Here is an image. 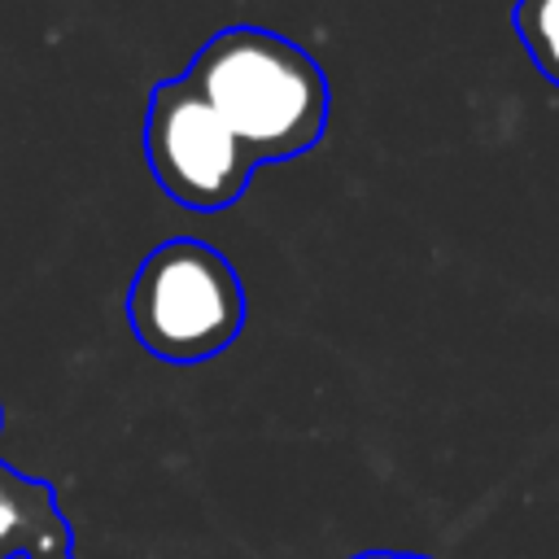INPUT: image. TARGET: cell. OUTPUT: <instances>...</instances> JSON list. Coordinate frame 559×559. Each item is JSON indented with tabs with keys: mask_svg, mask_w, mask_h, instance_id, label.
<instances>
[{
	"mask_svg": "<svg viewBox=\"0 0 559 559\" xmlns=\"http://www.w3.org/2000/svg\"><path fill=\"white\" fill-rule=\"evenodd\" d=\"M144 157L157 188L201 214L227 210L249 188L258 162L240 135L214 114V105L179 79H162L144 109Z\"/></svg>",
	"mask_w": 559,
	"mask_h": 559,
	"instance_id": "3957f363",
	"label": "cell"
},
{
	"mask_svg": "<svg viewBox=\"0 0 559 559\" xmlns=\"http://www.w3.org/2000/svg\"><path fill=\"white\" fill-rule=\"evenodd\" d=\"M26 559H74L70 550H44V555H26Z\"/></svg>",
	"mask_w": 559,
	"mask_h": 559,
	"instance_id": "52a82bcc",
	"label": "cell"
},
{
	"mask_svg": "<svg viewBox=\"0 0 559 559\" xmlns=\"http://www.w3.org/2000/svg\"><path fill=\"white\" fill-rule=\"evenodd\" d=\"M245 288L236 266L205 240L157 245L127 288V323L162 362H205L245 328Z\"/></svg>",
	"mask_w": 559,
	"mask_h": 559,
	"instance_id": "7a4b0ae2",
	"label": "cell"
},
{
	"mask_svg": "<svg viewBox=\"0 0 559 559\" xmlns=\"http://www.w3.org/2000/svg\"><path fill=\"white\" fill-rule=\"evenodd\" d=\"M70 542L74 533L57 507V489L0 463V559L70 550Z\"/></svg>",
	"mask_w": 559,
	"mask_h": 559,
	"instance_id": "277c9868",
	"label": "cell"
},
{
	"mask_svg": "<svg viewBox=\"0 0 559 559\" xmlns=\"http://www.w3.org/2000/svg\"><path fill=\"white\" fill-rule=\"evenodd\" d=\"M511 26L528 61L559 87V0H515Z\"/></svg>",
	"mask_w": 559,
	"mask_h": 559,
	"instance_id": "5b68a950",
	"label": "cell"
},
{
	"mask_svg": "<svg viewBox=\"0 0 559 559\" xmlns=\"http://www.w3.org/2000/svg\"><path fill=\"white\" fill-rule=\"evenodd\" d=\"M349 559H428V555H402V550H362V555H349Z\"/></svg>",
	"mask_w": 559,
	"mask_h": 559,
	"instance_id": "8992f818",
	"label": "cell"
},
{
	"mask_svg": "<svg viewBox=\"0 0 559 559\" xmlns=\"http://www.w3.org/2000/svg\"><path fill=\"white\" fill-rule=\"evenodd\" d=\"M183 74L258 166L293 162L328 131L332 92L323 66L275 31L227 26L201 44Z\"/></svg>",
	"mask_w": 559,
	"mask_h": 559,
	"instance_id": "6da1fadb",
	"label": "cell"
}]
</instances>
